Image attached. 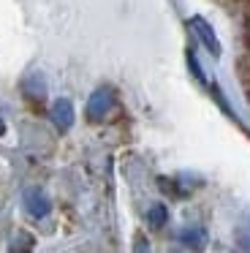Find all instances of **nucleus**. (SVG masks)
<instances>
[{"instance_id":"f257e3e1","label":"nucleus","mask_w":250,"mask_h":253,"mask_svg":"<svg viewBox=\"0 0 250 253\" xmlns=\"http://www.w3.org/2000/svg\"><path fill=\"white\" fill-rule=\"evenodd\" d=\"M114 106H117L114 90L109 87V84H103V87H98L95 93L90 95V101H87V120L90 123H103L109 115H112Z\"/></svg>"},{"instance_id":"f03ea898","label":"nucleus","mask_w":250,"mask_h":253,"mask_svg":"<svg viewBox=\"0 0 250 253\" xmlns=\"http://www.w3.org/2000/svg\"><path fill=\"white\" fill-rule=\"evenodd\" d=\"M49 117H52V123L60 131H68L74 126V104L68 98H57L52 104V109H49Z\"/></svg>"},{"instance_id":"7ed1b4c3","label":"nucleus","mask_w":250,"mask_h":253,"mask_svg":"<svg viewBox=\"0 0 250 253\" xmlns=\"http://www.w3.org/2000/svg\"><path fill=\"white\" fill-rule=\"evenodd\" d=\"M25 210L33 218H43V215H49V210H52V202L46 199V193H43L41 188H30V191L25 193Z\"/></svg>"},{"instance_id":"20e7f679","label":"nucleus","mask_w":250,"mask_h":253,"mask_svg":"<svg viewBox=\"0 0 250 253\" xmlns=\"http://www.w3.org/2000/svg\"><path fill=\"white\" fill-rule=\"evenodd\" d=\"M190 30H193V33L199 36V39H201V44H204L207 49L212 52V55H220V44H217L215 30H212V28H209V25H207L201 17H193V19H190Z\"/></svg>"},{"instance_id":"39448f33","label":"nucleus","mask_w":250,"mask_h":253,"mask_svg":"<svg viewBox=\"0 0 250 253\" xmlns=\"http://www.w3.org/2000/svg\"><path fill=\"white\" fill-rule=\"evenodd\" d=\"M33 248H36V240L27 231H16L8 242V253H33Z\"/></svg>"},{"instance_id":"423d86ee","label":"nucleus","mask_w":250,"mask_h":253,"mask_svg":"<svg viewBox=\"0 0 250 253\" xmlns=\"http://www.w3.org/2000/svg\"><path fill=\"white\" fill-rule=\"evenodd\" d=\"M147 220H150L152 229H163V226H166V220H168V210L163 207V204H152L150 212H147Z\"/></svg>"},{"instance_id":"0eeeda50","label":"nucleus","mask_w":250,"mask_h":253,"mask_svg":"<svg viewBox=\"0 0 250 253\" xmlns=\"http://www.w3.org/2000/svg\"><path fill=\"white\" fill-rule=\"evenodd\" d=\"M179 240H182L185 245H190V248H201L204 245V231L201 229H188V231L179 234Z\"/></svg>"},{"instance_id":"6e6552de","label":"nucleus","mask_w":250,"mask_h":253,"mask_svg":"<svg viewBox=\"0 0 250 253\" xmlns=\"http://www.w3.org/2000/svg\"><path fill=\"white\" fill-rule=\"evenodd\" d=\"M237 240H239V245L245 248V251H250V223L245 226V229H239V234H237Z\"/></svg>"},{"instance_id":"1a4fd4ad","label":"nucleus","mask_w":250,"mask_h":253,"mask_svg":"<svg viewBox=\"0 0 250 253\" xmlns=\"http://www.w3.org/2000/svg\"><path fill=\"white\" fill-rule=\"evenodd\" d=\"M136 253H147V240H144V234H136Z\"/></svg>"},{"instance_id":"9d476101","label":"nucleus","mask_w":250,"mask_h":253,"mask_svg":"<svg viewBox=\"0 0 250 253\" xmlns=\"http://www.w3.org/2000/svg\"><path fill=\"white\" fill-rule=\"evenodd\" d=\"M5 131V123H3V115H0V133Z\"/></svg>"}]
</instances>
